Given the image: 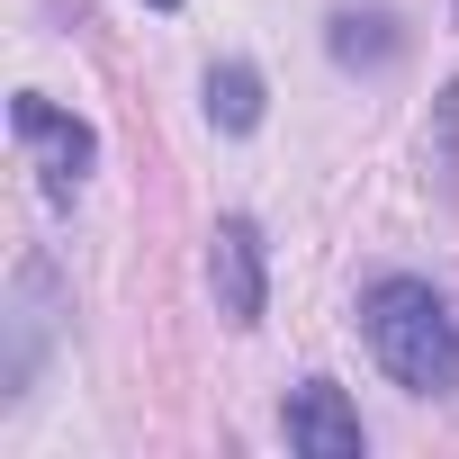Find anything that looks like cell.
Instances as JSON below:
<instances>
[{
    "label": "cell",
    "instance_id": "6da1fadb",
    "mask_svg": "<svg viewBox=\"0 0 459 459\" xmlns=\"http://www.w3.org/2000/svg\"><path fill=\"white\" fill-rule=\"evenodd\" d=\"M360 333H369V351H378V369L396 387H414V396H450L459 387V325H450V307L423 280H378L360 298Z\"/></svg>",
    "mask_w": 459,
    "mask_h": 459
},
{
    "label": "cell",
    "instance_id": "7a4b0ae2",
    "mask_svg": "<svg viewBox=\"0 0 459 459\" xmlns=\"http://www.w3.org/2000/svg\"><path fill=\"white\" fill-rule=\"evenodd\" d=\"M10 126H19V144L37 153V171H46V198H73V189L91 180V162H100V135H91L82 117H64L55 100L19 91V100H10Z\"/></svg>",
    "mask_w": 459,
    "mask_h": 459
},
{
    "label": "cell",
    "instance_id": "3957f363",
    "mask_svg": "<svg viewBox=\"0 0 459 459\" xmlns=\"http://www.w3.org/2000/svg\"><path fill=\"white\" fill-rule=\"evenodd\" d=\"M207 289H216V316H225V325H253V316H262V235H253L244 216L216 225V244H207Z\"/></svg>",
    "mask_w": 459,
    "mask_h": 459
},
{
    "label": "cell",
    "instance_id": "277c9868",
    "mask_svg": "<svg viewBox=\"0 0 459 459\" xmlns=\"http://www.w3.org/2000/svg\"><path fill=\"white\" fill-rule=\"evenodd\" d=\"M289 450H307V459H360V414L342 405L333 378H307L289 396Z\"/></svg>",
    "mask_w": 459,
    "mask_h": 459
},
{
    "label": "cell",
    "instance_id": "5b68a950",
    "mask_svg": "<svg viewBox=\"0 0 459 459\" xmlns=\"http://www.w3.org/2000/svg\"><path fill=\"white\" fill-rule=\"evenodd\" d=\"M207 117H216L225 135L262 126V73H253V64H216V73H207Z\"/></svg>",
    "mask_w": 459,
    "mask_h": 459
},
{
    "label": "cell",
    "instance_id": "8992f818",
    "mask_svg": "<svg viewBox=\"0 0 459 459\" xmlns=\"http://www.w3.org/2000/svg\"><path fill=\"white\" fill-rule=\"evenodd\" d=\"M405 37H396V19L387 10H342L333 19V64H387Z\"/></svg>",
    "mask_w": 459,
    "mask_h": 459
},
{
    "label": "cell",
    "instance_id": "52a82bcc",
    "mask_svg": "<svg viewBox=\"0 0 459 459\" xmlns=\"http://www.w3.org/2000/svg\"><path fill=\"white\" fill-rule=\"evenodd\" d=\"M153 10H180V0H153Z\"/></svg>",
    "mask_w": 459,
    "mask_h": 459
},
{
    "label": "cell",
    "instance_id": "ba28073f",
    "mask_svg": "<svg viewBox=\"0 0 459 459\" xmlns=\"http://www.w3.org/2000/svg\"><path fill=\"white\" fill-rule=\"evenodd\" d=\"M450 10H459V0H450Z\"/></svg>",
    "mask_w": 459,
    "mask_h": 459
}]
</instances>
